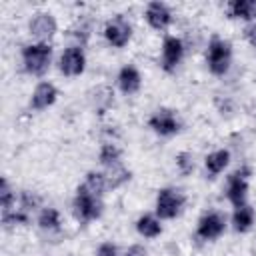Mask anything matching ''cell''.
Segmentation results:
<instances>
[{
    "label": "cell",
    "mask_w": 256,
    "mask_h": 256,
    "mask_svg": "<svg viewBox=\"0 0 256 256\" xmlns=\"http://www.w3.org/2000/svg\"><path fill=\"white\" fill-rule=\"evenodd\" d=\"M52 60V46L46 42H36L28 44L22 48V64L24 70L32 76H42Z\"/></svg>",
    "instance_id": "cell-1"
},
{
    "label": "cell",
    "mask_w": 256,
    "mask_h": 256,
    "mask_svg": "<svg viewBox=\"0 0 256 256\" xmlns=\"http://www.w3.org/2000/svg\"><path fill=\"white\" fill-rule=\"evenodd\" d=\"M230 60H232L230 42L214 36L208 42V52H206V62H208L210 72L214 76H224L228 72V68H230Z\"/></svg>",
    "instance_id": "cell-2"
},
{
    "label": "cell",
    "mask_w": 256,
    "mask_h": 256,
    "mask_svg": "<svg viewBox=\"0 0 256 256\" xmlns=\"http://www.w3.org/2000/svg\"><path fill=\"white\" fill-rule=\"evenodd\" d=\"M72 206H74L76 218L82 220V222H90V220L100 218L102 208H104L100 196L92 194L84 184L76 188V196H74V204Z\"/></svg>",
    "instance_id": "cell-3"
},
{
    "label": "cell",
    "mask_w": 256,
    "mask_h": 256,
    "mask_svg": "<svg viewBox=\"0 0 256 256\" xmlns=\"http://www.w3.org/2000/svg\"><path fill=\"white\" fill-rule=\"evenodd\" d=\"M184 208V194L176 188H162L156 196V214L162 220L176 218Z\"/></svg>",
    "instance_id": "cell-4"
},
{
    "label": "cell",
    "mask_w": 256,
    "mask_h": 256,
    "mask_svg": "<svg viewBox=\"0 0 256 256\" xmlns=\"http://www.w3.org/2000/svg\"><path fill=\"white\" fill-rule=\"evenodd\" d=\"M248 176H250V168H240L236 172H232L228 176V184H226V198L232 202L234 208H240L246 204V196H248Z\"/></svg>",
    "instance_id": "cell-5"
},
{
    "label": "cell",
    "mask_w": 256,
    "mask_h": 256,
    "mask_svg": "<svg viewBox=\"0 0 256 256\" xmlns=\"http://www.w3.org/2000/svg\"><path fill=\"white\" fill-rule=\"evenodd\" d=\"M104 38L108 40L110 46H114V48H124V46L130 42V38H132V26H130V22H128L122 14L114 16V18L108 20L106 26H104Z\"/></svg>",
    "instance_id": "cell-6"
},
{
    "label": "cell",
    "mask_w": 256,
    "mask_h": 256,
    "mask_svg": "<svg viewBox=\"0 0 256 256\" xmlns=\"http://www.w3.org/2000/svg\"><path fill=\"white\" fill-rule=\"evenodd\" d=\"M28 30L38 42H46L48 44V40L56 34L58 24H56V20H54V16L50 12H36L32 16L30 24H28Z\"/></svg>",
    "instance_id": "cell-7"
},
{
    "label": "cell",
    "mask_w": 256,
    "mask_h": 256,
    "mask_svg": "<svg viewBox=\"0 0 256 256\" xmlns=\"http://www.w3.org/2000/svg\"><path fill=\"white\" fill-rule=\"evenodd\" d=\"M148 124H150V128H152L156 134H160V136H172V134H176V132L180 130V120L176 118L174 110H170V108H160V110H156V112L150 116Z\"/></svg>",
    "instance_id": "cell-8"
},
{
    "label": "cell",
    "mask_w": 256,
    "mask_h": 256,
    "mask_svg": "<svg viewBox=\"0 0 256 256\" xmlns=\"http://www.w3.org/2000/svg\"><path fill=\"white\" fill-rule=\"evenodd\" d=\"M86 68V56L82 46H70L60 56V72L64 76H80Z\"/></svg>",
    "instance_id": "cell-9"
},
{
    "label": "cell",
    "mask_w": 256,
    "mask_h": 256,
    "mask_svg": "<svg viewBox=\"0 0 256 256\" xmlns=\"http://www.w3.org/2000/svg\"><path fill=\"white\" fill-rule=\"evenodd\" d=\"M226 228V218L220 212H208L198 220L196 234L202 240H216Z\"/></svg>",
    "instance_id": "cell-10"
},
{
    "label": "cell",
    "mask_w": 256,
    "mask_h": 256,
    "mask_svg": "<svg viewBox=\"0 0 256 256\" xmlns=\"http://www.w3.org/2000/svg\"><path fill=\"white\" fill-rule=\"evenodd\" d=\"M182 58H184V44H182V40L176 38V36H166L164 44H162V68L166 72H172L182 62Z\"/></svg>",
    "instance_id": "cell-11"
},
{
    "label": "cell",
    "mask_w": 256,
    "mask_h": 256,
    "mask_svg": "<svg viewBox=\"0 0 256 256\" xmlns=\"http://www.w3.org/2000/svg\"><path fill=\"white\" fill-rule=\"evenodd\" d=\"M144 16H146V22L154 30H166L172 22V10L164 2H150L146 6Z\"/></svg>",
    "instance_id": "cell-12"
},
{
    "label": "cell",
    "mask_w": 256,
    "mask_h": 256,
    "mask_svg": "<svg viewBox=\"0 0 256 256\" xmlns=\"http://www.w3.org/2000/svg\"><path fill=\"white\" fill-rule=\"evenodd\" d=\"M58 98V90L52 82H40L34 92H32V100H30V106L34 110H44L48 106H52Z\"/></svg>",
    "instance_id": "cell-13"
},
{
    "label": "cell",
    "mask_w": 256,
    "mask_h": 256,
    "mask_svg": "<svg viewBox=\"0 0 256 256\" xmlns=\"http://www.w3.org/2000/svg\"><path fill=\"white\" fill-rule=\"evenodd\" d=\"M140 84H142V76H140L136 66L126 64L124 68H120V72H118V86H120V90L124 94H136L140 90Z\"/></svg>",
    "instance_id": "cell-14"
},
{
    "label": "cell",
    "mask_w": 256,
    "mask_h": 256,
    "mask_svg": "<svg viewBox=\"0 0 256 256\" xmlns=\"http://www.w3.org/2000/svg\"><path fill=\"white\" fill-rule=\"evenodd\" d=\"M230 18H242V20H256V0H232L228 4Z\"/></svg>",
    "instance_id": "cell-15"
},
{
    "label": "cell",
    "mask_w": 256,
    "mask_h": 256,
    "mask_svg": "<svg viewBox=\"0 0 256 256\" xmlns=\"http://www.w3.org/2000/svg\"><path fill=\"white\" fill-rule=\"evenodd\" d=\"M232 224H234V230L236 232H248L254 224V208L244 204L240 208L234 210V216H232Z\"/></svg>",
    "instance_id": "cell-16"
},
{
    "label": "cell",
    "mask_w": 256,
    "mask_h": 256,
    "mask_svg": "<svg viewBox=\"0 0 256 256\" xmlns=\"http://www.w3.org/2000/svg\"><path fill=\"white\" fill-rule=\"evenodd\" d=\"M136 230L144 238H156V236L162 234V224H160L158 218H154L150 214H144L136 220Z\"/></svg>",
    "instance_id": "cell-17"
},
{
    "label": "cell",
    "mask_w": 256,
    "mask_h": 256,
    "mask_svg": "<svg viewBox=\"0 0 256 256\" xmlns=\"http://www.w3.org/2000/svg\"><path fill=\"white\" fill-rule=\"evenodd\" d=\"M228 162H230V152L228 150H216V152H210L206 156L204 164H206V170L212 176H216V174H220L228 166Z\"/></svg>",
    "instance_id": "cell-18"
},
{
    "label": "cell",
    "mask_w": 256,
    "mask_h": 256,
    "mask_svg": "<svg viewBox=\"0 0 256 256\" xmlns=\"http://www.w3.org/2000/svg\"><path fill=\"white\" fill-rule=\"evenodd\" d=\"M38 224L42 230H48V232L60 230V212L56 208H44L38 216Z\"/></svg>",
    "instance_id": "cell-19"
},
{
    "label": "cell",
    "mask_w": 256,
    "mask_h": 256,
    "mask_svg": "<svg viewBox=\"0 0 256 256\" xmlns=\"http://www.w3.org/2000/svg\"><path fill=\"white\" fill-rule=\"evenodd\" d=\"M92 104H94V108H96V112L98 114H104V110H108V106L112 104V98H114V94H112V90L110 88H106V86H98L96 90H92Z\"/></svg>",
    "instance_id": "cell-20"
},
{
    "label": "cell",
    "mask_w": 256,
    "mask_h": 256,
    "mask_svg": "<svg viewBox=\"0 0 256 256\" xmlns=\"http://www.w3.org/2000/svg\"><path fill=\"white\" fill-rule=\"evenodd\" d=\"M98 160H100V164H104V166H108V168L116 166V164L120 162V148H118L116 144H112V142L102 144L100 154H98Z\"/></svg>",
    "instance_id": "cell-21"
},
{
    "label": "cell",
    "mask_w": 256,
    "mask_h": 256,
    "mask_svg": "<svg viewBox=\"0 0 256 256\" xmlns=\"http://www.w3.org/2000/svg\"><path fill=\"white\" fill-rule=\"evenodd\" d=\"M84 186L92 192V194H96V196H102V192L108 188V182H106V174H102V172H88L86 174V182H84Z\"/></svg>",
    "instance_id": "cell-22"
},
{
    "label": "cell",
    "mask_w": 256,
    "mask_h": 256,
    "mask_svg": "<svg viewBox=\"0 0 256 256\" xmlns=\"http://www.w3.org/2000/svg\"><path fill=\"white\" fill-rule=\"evenodd\" d=\"M28 222H30V214H28L26 210H22V208L2 212V224H4L6 228H10V226H24V224H28Z\"/></svg>",
    "instance_id": "cell-23"
},
{
    "label": "cell",
    "mask_w": 256,
    "mask_h": 256,
    "mask_svg": "<svg viewBox=\"0 0 256 256\" xmlns=\"http://www.w3.org/2000/svg\"><path fill=\"white\" fill-rule=\"evenodd\" d=\"M130 180V172L126 170V168H122V166H112L110 168V176H106V182H108V188H118V186H122L124 182H128Z\"/></svg>",
    "instance_id": "cell-24"
},
{
    "label": "cell",
    "mask_w": 256,
    "mask_h": 256,
    "mask_svg": "<svg viewBox=\"0 0 256 256\" xmlns=\"http://www.w3.org/2000/svg\"><path fill=\"white\" fill-rule=\"evenodd\" d=\"M12 200H14L12 188H10L8 180L2 178V180H0V206H2V212H6V210L12 208Z\"/></svg>",
    "instance_id": "cell-25"
},
{
    "label": "cell",
    "mask_w": 256,
    "mask_h": 256,
    "mask_svg": "<svg viewBox=\"0 0 256 256\" xmlns=\"http://www.w3.org/2000/svg\"><path fill=\"white\" fill-rule=\"evenodd\" d=\"M176 166H178V170H180L184 176H188V174L194 170V158H192V154H190V152H180V154L176 156Z\"/></svg>",
    "instance_id": "cell-26"
},
{
    "label": "cell",
    "mask_w": 256,
    "mask_h": 256,
    "mask_svg": "<svg viewBox=\"0 0 256 256\" xmlns=\"http://www.w3.org/2000/svg\"><path fill=\"white\" fill-rule=\"evenodd\" d=\"M20 204H22V210H26V212L30 214V210H34V208L40 204V198H38L36 194H32V192H22Z\"/></svg>",
    "instance_id": "cell-27"
},
{
    "label": "cell",
    "mask_w": 256,
    "mask_h": 256,
    "mask_svg": "<svg viewBox=\"0 0 256 256\" xmlns=\"http://www.w3.org/2000/svg\"><path fill=\"white\" fill-rule=\"evenodd\" d=\"M96 256H118V250H116V246L112 242H104V244L98 246Z\"/></svg>",
    "instance_id": "cell-28"
},
{
    "label": "cell",
    "mask_w": 256,
    "mask_h": 256,
    "mask_svg": "<svg viewBox=\"0 0 256 256\" xmlns=\"http://www.w3.org/2000/svg\"><path fill=\"white\" fill-rule=\"evenodd\" d=\"M244 36H246V40L256 48V20H252V22L244 28Z\"/></svg>",
    "instance_id": "cell-29"
},
{
    "label": "cell",
    "mask_w": 256,
    "mask_h": 256,
    "mask_svg": "<svg viewBox=\"0 0 256 256\" xmlns=\"http://www.w3.org/2000/svg\"><path fill=\"white\" fill-rule=\"evenodd\" d=\"M124 256H146V248L140 246V244H134V246H130V248L126 250Z\"/></svg>",
    "instance_id": "cell-30"
}]
</instances>
